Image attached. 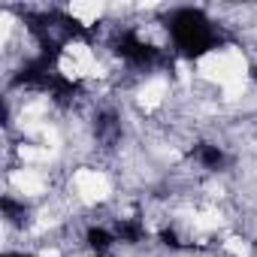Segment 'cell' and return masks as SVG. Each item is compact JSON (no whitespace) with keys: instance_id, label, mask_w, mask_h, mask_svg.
<instances>
[{"instance_id":"1","label":"cell","mask_w":257,"mask_h":257,"mask_svg":"<svg viewBox=\"0 0 257 257\" xmlns=\"http://www.w3.org/2000/svg\"><path fill=\"white\" fill-rule=\"evenodd\" d=\"M167 31H170V37H173L176 52L185 55V58H200V55H206L209 49H215V40H218L212 22L206 19V13H203V10H194V7L173 10Z\"/></svg>"},{"instance_id":"2","label":"cell","mask_w":257,"mask_h":257,"mask_svg":"<svg viewBox=\"0 0 257 257\" xmlns=\"http://www.w3.org/2000/svg\"><path fill=\"white\" fill-rule=\"evenodd\" d=\"M115 55H118L121 61H127L131 67H152V64L161 58V49L152 46L149 40H143L137 31H124V34H118V40H115Z\"/></svg>"},{"instance_id":"3","label":"cell","mask_w":257,"mask_h":257,"mask_svg":"<svg viewBox=\"0 0 257 257\" xmlns=\"http://www.w3.org/2000/svg\"><path fill=\"white\" fill-rule=\"evenodd\" d=\"M115 239L118 242H127V245H137L146 239V221L143 218H118L115 221Z\"/></svg>"},{"instance_id":"4","label":"cell","mask_w":257,"mask_h":257,"mask_svg":"<svg viewBox=\"0 0 257 257\" xmlns=\"http://www.w3.org/2000/svg\"><path fill=\"white\" fill-rule=\"evenodd\" d=\"M194 161H197L203 170L218 173V170L227 164V155H224V149H221V146H215V143H200V146L194 149Z\"/></svg>"},{"instance_id":"5","label":"cell","mask_w":257,"mask_h":257,"mask_svg":"<svg viewBox=\"0 0 257 257\" xmlns=\"http://www.w3.org/2000/svg\"><path fill=\"white\" fill-rule=\"evenodd\" d=\"M115 242H118V239H115V230H106V227H88V230H85V245H88L91 254H97V257H106Z\"/></svg>"},{"instance_id":"6","label":"cell","mask_w":257,"mask_h":257,"mask_svg":"<svg viewBox=\"0 0 257 257\" xmlns=\"http://www.w3.org/2000/svg\"><path fill=\"white\" fill-rule=\"evenodd\" d=\"M161 242H164L167 248H182V239H179V233H176L173 227H164V230H161Z\"/></svg>"},{"instance_id":"7","label":"cell","mask_w":257,"mask_h":257,"mask_svg":"<svg viewBox=\"0 0 257 257\" xmlns=\"http://www.w3.org/2000/svg\"><path fill=\"white\" fill-rule=\"evenodd\" d=\"M4 257H34V254H25V251H4Z\"/></svg>"},{"instance_id":"8","label":"cell","mask_w":257,"mask_h":257,"mask_svg":"<svg viewBox=\"0 0 257 257\" xmlns=\"http://www.w3.org/2000/svg\"><path fill=\"white\" fill-rule=\"evenodd\" d=\"M254 251H257V242H254Z\"/></svg>"}]
</instances>
